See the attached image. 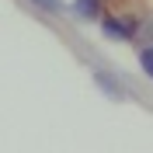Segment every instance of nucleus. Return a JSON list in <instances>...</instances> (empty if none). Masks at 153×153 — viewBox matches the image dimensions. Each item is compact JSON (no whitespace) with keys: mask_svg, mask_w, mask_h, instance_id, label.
Instances as JSON below:
<instances>
[{"mask_svg":"<svg viewBox=\"0 0 153 153\" xmlns=\"http://www.w3.org/2000/svg\"><path fill=\"white\" fill-rule=\"evenodd\" d=\"M101 31L108 38H132L136 35V21L132 18H101Z\"/></svg>","mask_w":153,"mask_h":153,"instance_id":"1","label":"nucleus"},{"mask_svg":"<svg viewBox=\"0 0 153 153\" xmlns=\"http://www.w3.org/2000/svg\"><path fill=\"white\" fill-rule=\"evenodd\" d=\"M94 84L101 87V91H105L108 97H115V101H125V87H122V84H115V80H111L108 73H101V70H94Z\"/></svg>","mask_w":153,"mask_h":153,"instance_id":"2","label":"nucleus"},{"mask_svg":"<svg viewBox=\"0 0 153 153\" xmlns=\"http://www.w3.org/2000/svg\"><path fill=\"white\" fill-rule=\"evenodd\" d=\"M73 10L80 21H94L101 18V0H73Z\"/></svg>","mask_w":153,"mask_h":153,"instance_id":"3","label":"nucleus"},{"mask_svg":"<svg viewBox=\"0 0 153 153\" xmlns=\"http://www.w3.org/2000/svg\"><path fill=\"white\" fill-rule=\"evenodd\" d=\"M31 4L45 14H63V0H31Z\"/></svg>","mask_w":153,"mask_h":153,"instance_id":"4","label":"nucleus"},{"mask_svg":"<svg viewBox=\"0 0 153 153\" xmlns=\"http://www.w3.org/2000/svg\"><path fill=\"white\" fill-rule=\"evenodd\" d=\"M139 63H143V70H146V76L153 80V49L146 45V49H139Z\"/></svg>","mask_w":153,"mask_h":153,"instance_id":"5","label":"nucleus"}]
</instances>
